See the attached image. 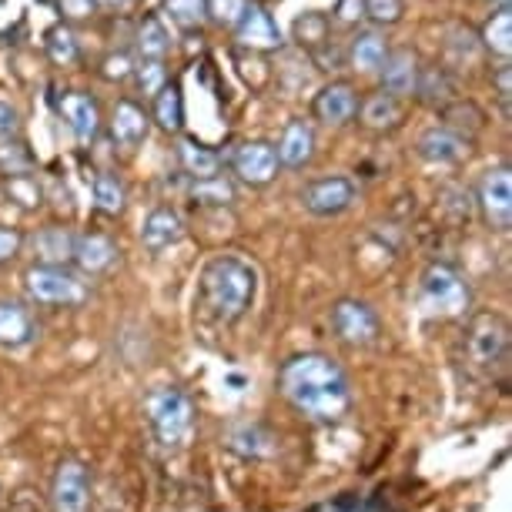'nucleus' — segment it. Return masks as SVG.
Returning <instances> with one entry per match:
<instances>
[{"label":"nucleus","instance_id":"nucleus-16","mask_svg":"<svg viewBox=\"0 0 512 512\" xmlns=\"http://www.w3.org/2000/svg\"><path fill=\"white\" fill-rule=\"evenodd\" d=\"M121 248L114 245V238L98 235V231H84V235H74V251L71 262L81 268L84 275H104L118 265Z\"/></svg>","mask_w":512,"mask_h":512},{"label":"nucleus","instance_id":"nucleus-33","mask_svg":"<svg viewBox=\"0 0 512 512\" xmlns=\"http://www.w3.org/2000/svg\"><path fill=\"white\" fill-rule=\"evenodd\" d=\"M94 208L111 218L128 208V188H124V181L114 175V171L94 175Z\"/></svg>","mask_w":512,"mask_h":512},{"label":"nucleus","instance_id":"nucleus-11","mask_svg":"<svg viewBox=\"0 0 512 512\" xmlns=\"http://www.w3.org/2000/svg\"><path fill=\"white\" fill-rule=\"evenodd\" d=\"M51 499L57 512H88L91 506V472L84 462L64 459L54 472Z\"/></svg>","mask_w":512,"mask_h":512},{"label":"nucleus","instance_id":"nucleus-46","mask_svg":"<svg viewBox=\"0 0 512 512\" xmlns=\"http://www.w3.org/2000/svg\"><path fill=\"white\" fill-rule=\"evenodd\" d=\"M21 245H24L21 231H14V228H4V225H0V265L14 262V258L21 255Z\"/></svg>","mask_w":512,"mask_h":512},{"label":"nucleus","instance_id":"nucleus-50","mask_svg":"<svg viewBox=\"0 0 512 512\" xmlns=\"http://www.w3.org/2000/svg\"><path fill=\"white\" fill-rule=\"evenodd\" d=\"M489 4H499L502 7V4H509V0H489Z\"/></svg>","mask_w":512,"mask_h":512},{"label":"nucleus","instance_id":"nucleus-13","mask_svg":"<svg viewBox=\"0 0 512 512\" xmlns=\"http://www.w3.org/2000/svg\"><path fill=\"white\" fill-rule=\"evenodd\" d=\"M235 41L248 51H282L285 37H282V27L275 24V17L268 14V7L262 4H248V11L241 14V21L235 27Z\"/></svg>","mask_w":512,"mask_h":512},{"label":"nucleus","instance_id":"nucleus-39","mask_svg":"<svg viewBox=\"0 0 512 512\" xmlns=\"http://www.w3.org/2000/svg\"><path fill=\"white\" fill-rule=\"evenodd\" d=\"M251 0H208V21H215L218 27H228L235 31L241 14L248 11Z\"/></svg>","mask_w":512,"mask_h":512},{"label":"nucleus","instance_id":"nucleus-6","mask_svg":"<svg viewBox=\"0 0 512 512\" xmlns=\"http://www.w3.org/2000/svg\"><path fill=\"white\" fill-rule=\"evenodd\" d=\"M472 198H476L479 215L492 231H509L512 228V171H509V164L489 168L486 175L479 178Z\"/></svg>","mask_w":512,"mask_h":512},{"label":"nucleus","instance_id":"nucleus-36","mask_svg":"<svg viewBox=\"0 0 512 512\" xmlns=\"http://www.w3.org/2000/svg\"><path fill=\"white\" fill-rule=\"evenodd\" d=\"M292 41L302 47V51H318L325 41H332V21L325 14H302L298 21L292 24Z\"/></svg>","mask_w":512,"mask_h":512},{"label":"nucleus","instance_id":"nucleus-41","mask_svg":"<svg viewBox=\"0 0 512 512\" xmlns=\"http://www.w3.org/2000/svg\"><path fill=\"white\" fill-rule=\"evenodd\" d=\"M134 67H138V61H134L131 51H114L101 61V77L111 84H124V81H131Z\"/></svg>","mask_w":512,"mask_h":512},{"label":"nucleus","instance_id":"nucleus-34","mask_svg":"<svg viewBox=\"0 0 512 512\" xmlns=\"http://www.w3.org/2000/svg\"><path fill=\"white\" fill-rule=\"evenodd\" d=\"M47 57L57 64V67H71L81 61V44H77V34H74V27L61 21V24H54L51 31H47Z\"/></svg>","mask_w":512,"mask_h":512},{"label":"nucleus","instance_id":"nucleus-2","mask_svg":"<svg viewBox=\"0 0 512 512\" xmlns=\"http://www.w3.org/2000/svg\"><path fill=\"white\" fill-rule=\"evenodd\" d=\"M258 298L255 265L238 255H215L201 268L198 278V305L218 325H235L248 315Z\"/></svg>","mask_w":512,"mask_h":512},{"label":"nucleus","instance_id":"nucleus-48","mask_svg":"<svg viewBox=\"0 0 512 512\" xmlns=\"http://www.w3.org/2000/svg\"><path fill=\"white\" fill-rule=\"evenodd\" d=\"M17 128H21V118H17V111L11 108V104L0 101V141L14 138Z\"/></svg>","mask_w":512,"mask_h":512},{"label":"nucleus","instance_id":"nucleus-44","mask_svg":"<svg viewBox=\"0 0 512 512\" xmlns=\"http://www.w3.org/2000/svg\"><path fill=\"white\" fill-rule=\"evenodd\" d=\"M328 21H335L338 27H359V21H365V7L362 0H338L335 11Z\"/></svg>","mask_w":512,"mask_h":512},{"label":"nucleus","instance_id":"nucleus-27","mask_svg":"<svg viewBox=\"0 0 512 512\" xmlns=\"http://www.w3.org/2000/svg\"><path fill=\"white\" fill-rule=\"evenodd\" d=\"M479 44L482 51H489L499 61H509L512 57V7L502 4L499 11H492L486 17V24L479 27Z\"/></svg>","mask_w":512,"mask_h":512},{"label":"nucleus","instance_id":"nucleus-8","mask_svg":"<svg viewBox=\"0 0 512 512\" xmlns=\"http://www.w3.org/2000/svg\"><path fill=\"white\" fill-rule=\"evenodd\" d=\"M509 355V328L499 315H479L469 328V362L492 372Z\"/></svg>","mask_w":512,"mask_h":512},{"label":"nucleus","instance_id":"nucleus-31","mask_svg":"<svg viewBox=\"0 0 512 512\" xmlns=\"http://www.w3.org/2000/svg\"><path fill=\"white\" fill-rule=\"evenodd\" d=\"M178 164L188 178H208V175H218L221 171V154L205 148V144L191 141V138H181L178 141Z\"/></svg>","mask_w":512,"mask_h":512},{"label":"nucleus","instance_id":"nucleus-12","mask_svg":"<svg viewBox=\"0 0 512 512\" xmlns=\"http://www.w3.org/2000/svg\"><path fill=\"white\" fill-rule=\"evenodd\" d=\"M359 101L362 98H359V91H355V84L332 81L315 94L312 114H315V121L328 124V128H345V124L355 121V114H359Z\"/></svg>","mask_w":512,"mask_h":512},{"label":"nucleus","instance_id":"nucleus-30","mask_svg":"<svg viewBox=\"0 0 512 512\" xmlns=\"http://www.w3.org/2000/svg\"><path fill=\"white\" fill-rule=\"evenodd\" d=\"M154 121L164 134H181L185 131V98H181L178 84H164V88L154 94Z\"/></svg>","mask_w":512,"mask_h":512},{"label":"nucleus","instance_id":"nucleus-17","mask_svg":"<svg viewBox=\"0 0 512 512\" xmlns=\"http://www.w3.org/2000/svg\"><path fill=\"white\" fill-rule=\"evenodd\" d=\"M57 108H61V118L67 121V128H71V134L81 144H91L101 134V108L91 94L67 91L64 98L57 101Z\"/></svg>","mask_w":512,"mask_h":512},{"label":"nucleus","instance_id":"nucleus-15","mask_svg":"<svg viewBox=\"0 0 512 512\" xmlns=\"http://www.w3.org/2000/svg\"><path fill=\"white\" fill-rule=\"evenodd\" d=\"M315 148H318V138H315L312 121L295 118V121L285 124L282 138H278V144H275V154H278V164H282V168L302 171V168L312 164Z\"/></svg>","mask_w":512,"mask_h":512},{"label":"nucleus","instance_id":"nucleus-42","mask_svg":"<svg viewBox=\"0 0 512 512\" xmlns=\"http://www.w3.org/2000/svg\"><path fill=\"white\" fill-rule=\"evenodd\" d=\"M0 171L4 175H24V171H31V154L21 144H11V138L0 141Z\"/></svg>","mask_w":512,"mask_h":512},{"label":"nucleus","instance_id":"nucleus-21","mask_svg":"<svg viewBox=\"0 0 512 512\" xmlns=\"http://www.w3.org/2000/svg\"><path fill=\"white\" fill-rule=\"evenodd\" d=\"M355 118H359L362 128L372 131V134L395 131L405 118V101L379 88V91H372L369 98L359 101V114H355Z\"/></svg>","mask_w":512,"mask_h":512},{"label":"nucleus","instance_id":"nucleus-7","mask_svg":"<svg viewBox=\"0 0 512 512\" xmlns=\"http://www.w3.org/2000/svg\"><path fill=\"white\" fill-rule=\"evenodd\" d=\"M332 332L338 335V342L345 345H355V349H365V345L379 342V332H382V322L375 315L372 305L359 302V298H338L332 305Z\"/></svg>","mask_w":512,"mask_h":512},{"label":"nucleus","instance_id":"nucleus-14","mask_svg":"<svg viewBox=\"0 0 512 512\" xmlns=\"http://www.w3.org/2000/svg\"><path fill=\"white\" fill-rule=\"evenodd\" d=\"M108 131H111V141L118 144V148H141L144 141H148L151 134V114L141 108L138 101L131 98H121L114 104L111 111V121H108Z\"/></svg>","mask_w":512,"mask_h":512},{"label":"nucleus","instance_id":"nucleus-22","mask_svg":"<svg viewBox=\"0 0 512 512\" xmlns=\"http://www.w3.org/2000/svg\"><path fill=\"white\" fill-rule=\"evenodd\" d=\"M415 98L429 108H446L449 101L459 98V77L449 64H422L419 81H415Z\"/></svg>","mask_w":512,"mask_h":512},{"label":"nucleus","instance_id":"nucleus-4","mask_svg":"<svg viewBox=\"0 0 512 512\" xmlns=\"http://www.w3.org/2000/svg\"><path fill=\"white\" fill-rule=\"evenodd\" d=\"M27 295L37 305H57V308H77L88 302V285L77 278L67 265H34L24 275Z\"/></svg>","mask_w":512,"mask_h":512},{"label":"nucleus","instance_id":"nucleus-37","mask_svg":"<svg viewBox=\"0 0 512 512\" xmlns=\"http://www.w3.org/2000/svg\"><path fill=\"white\" fill-rule=\"evenodd\" d=\"M362 7H365V21H372L379 31L402 24L405 17V0H362Z\"/></svg>","mask_w":512,"mask_h":512},{"label":"nucleus","instance_id":"nucleus-35","mask_svg":"<svg viewBox=\"0 0 512 512\" xmlns=\"http://www.w3.org/2000/svg\"><path fill=\"white\" fill-rule=\"evenodd\" d=\"M161 11L185 34L201 31L208 24V0H161Z\"/></svg>","mask_w":512,"mask_h":512},{"label":"nucleus","instance_id":"nucleus-40","mask_svg":"<svg viewBox=\"0 0 512 512\" xmlns=\"http://www.w3.org/2000/svg\"><path fill=\"white\" fill-rule=\"evenodd\" d=\"M439 201H442V208L452 211V218H456V221H469L472 211H476V198H472V191L469 188H459V185L442 188Z\"/></svg>","mask_w":512,"mask_h":512},{"label":"nucleus","instance_id":"nucleus-25","mask_svg":"<svg viewBox=\"0 0 512 512\" xmlns=\"http://www.w3.org/2000/svg\"><path fill=\"white\" fill-rule=\"evenodd\" d=\"M442 114V124H446L449 131H456L459 138H466L469 144L479 138L482 131H486V111L479 108L476 101H469V98H456V101H449L446 108H439Z\"/></svg>","mask_w":512,"mask_h":512},{"label":"nucleus","instance_id":"nucleus-18","mask_svg":"<svg viewBox=\"0 0 512 512\" xmlns=\"http://www.w3.org/2000/svg\"><path fill=\"white\" fill-rule=\"evenodd\" d=\"M472 144L466 138H459L456 131H449L446 124H432V128H425L419 134V141H415V151H419L422 161L429 164H459L462 158L469 154Z\"/></svg>","mask_w":512,"mask_h":512},{"label":"nucleus","instance_id":"nucleus-10","mask_svg":"<svg viewBox=\"0 0 512 512\" xmlns=\"http://www.w3.org/2000/svg\"><path fill=\"white\" fill-rule=\"evenodd\" d=\"M278 154L268 141H245L231 154V175L248 188H265L278 178Z\"/></svg>","mask_w":512,"mask_h":512},{"label":"nucleus","instance_id":"nucleus-43","mask_svg":"<svg viewBox=\"0 0 512 512\" xmlns=\"http://www.w3.org/2000/svg\"><path fill=\"white\" fill-rule=\"evenodd\" d=\"M312 61L322 67V71H342V67H349V61H345V47L335 41H325L318 51H312Z\"/></svg>","mask_w":512,"mask_h":512},{"label":"nucleus","instance_id":"nucleus-9","mask_svg":"<svg viewBox=\"0 0 512 512\" xmlns=\"http://www.w3.org/2000/svg\"><path fill=\"white\" fill-rule=\"evenodd\" d=\"M355 198H359V188H355V181L345 175L318 178L312 185L302 188V205L308 215H315V218L345 215V211L355 205Z\"/></svg>","mask_w":512,"mask_h":512},{"label":"nucleus","instance_id":"nucleus-49","mask_svg":"<svg viewBox=\"0 0 512 512\" xmlns=\"http://www.w3.org/2000/svg\"><path fill=\"white\" fill-rule=\"evenodd\" d=\"M138 0H98V7H118V11H124V7H134Z\"/></svg>","mask_w":512,"mask_h":512},{"label":"nucleus","instance_id":"nucleus-24","mask_svg":"<svg viewBox=\"0 0 512 512\" xmlns=\"http://www.w3.org/2000/svg\"><path fill=\"white\" fill-rule=\"evenodd\" d=\"M34 338H37V322L31 308L11 302V298H0V345L4 349H24Z\"/></svg>","mask_w":512,"mask_h":512},{"label":"nucleus","instance_id":"nucleus-45","mask_svg":"<svg viewBox=\"0 0 512 512\" xmlns=\"http://www.w3.org/2000/svg\"><path fill=\"white\" fill-rule=\"evenodd\" d=\"M57 7H61L64 21H91L101 11L98 0H57Z\"/></svg>","mask_w":512,"mask_h":512},{"label":"nucleus","instance_id":"nucleus-28","mask_svg":"<svg viewBox=\"0 0 512 512\" xmlns=\"http://www.w3.org/2000/svg\"><path fill=\"white\" fill-rule=\"evenodd\" d=\"M37 265H67L74 251V231L67 228H41L31 238Z\"/></svg>","mask_w":512,"mask_h":512},{"label":"nucleus","instance_id":"nucleus-5","mask_svg":"<svg viewBox=\"0 0 512 512\" xmlns=\"http://www.w3.org/2000/svg\"><path fill=\"white\" fill-rule=\"evenodd\" d=\"M472 292L452 265H429L422 275V305L429 308L432 315H446L456 318L469 308Z\"/></svg>","mask_w":512,"mask_h":512},{"label":"nucleus","instance_id":"nucleus-23","mask_svg":"<svg viewBox=\"0 0 512 512\" xmlns=\"http://www.w3.org/2000/svg\"><path fill=\"white\" fill-rule=\"evenodd\" d=\"M389 37L379 27H372V31H359L352 37L349 44H345V61H349L352 71L359 74H379L382 61L389 57Z\"/></svg>","mask_w":512,"mask_h":512},{"label":"nucleus","instance_id":"nucleus-3","mask_svg":"<svg viewBox=\"0 0 512 512\" xmlns=\"http://www.w3.org/2000/svg\"><path fill=\"white\" fill-rule=\"evenodd\" d=\"M144 412H148V425L161 449L175 452L188 446L195 432V402L188 399V392H181L178 385L154 389L144 402Z\"/></svg>","mask_w":512,"mask_h":512},{"label":"nucleus","instance_id":"nucleus-1","mask_svg":"<svg viewBox=\"0 0 512 512\" xmlns=\"http://www.w3.org/2000/svg\"><path fill=\"white\" fill-rule=\"evenodd\" d=\"M278 389L295 412L315 422H338L352 409L349 375L325 352H302L288 359L278 372Z\"/></svg>","mask_w":512,"mask_h":512},{"label":"nucleus","instance_id":"nucleus-38","mask_svg":"<svg viewBox=\"0 0 512 512\" xmlns=\"http://www.w3.org/2000/svg\"><path fill=\"white\" fill-rule=\"evenodd\" d=\"M131 81L138 84V94H144V98H154L164 84H168V71H164V61H141L138 67H134Z\"/></svg>","mask_w":512,"mask_h":512},{"label":"nucleus","instance_id":"nucleus-20","mask_svg":"<svg viewBox=\"0 0 512 512\" xmlns=\"http://www.w3.org/2000/svg\"><path fill=\"white\" fill-rule=\"evenodd\" d=\"M181 238H185V218L168 205L148 211V218L141 221V245L154 251V255L175 248Z\"/></svg>","mask_w":512,"mask_h":512},{"label":"nucleus","instance_id":"nucleus-29","mask_svg":"<svg viewBox=\"0 0 512 512\" xmlns=\"http://www.w3.org/2000/svg\"><path fill=\"white\" fill-rule=\"evenodd\" d=\"M134 51L141 61H164L171 51V34L161 24V17H141L134 31Z\"/></svg>","mask_w":512,"mask_h":512},{"label":"nucleus","instance_id":"nucleus-32","mask_svg":"<svg viewBox=\"0 0 512 512\" xmlns=\"http://www.w3.org/2000/svg\"><path fill=\"white\" fill-rule=\"evenodd\" d=\"M442 51H446V61L452 67H466L479 57L482 44H479V31H472L466 24H452L446 31V44H442Z\"/></svg>","mask_w":512,"mask_h":512},{"label":"nucleus","instance_id":"nucleus-26","mask_svg":"<svg viewBox=\"0 0 512 512\" xmlns=\"http://www.w3.org/2000/svg\"><path fill=\"white\" fill-rule=\"evenodd\" d=\"M188 198L201 208H228L238 201L235 178L228 175H208V178H191L188 181Z\"/></svg>","mask_w":512,"mask_h":512},{"label":"nucleus","instance_id":"nucleus-19","mask_svg":"<svg viewBox=\"0 0 512 512\" xmlns=\"http://www.w3.org/2000/svg\"><path fill=\"white\" fill-rule=\"evenodd\" d=\"M419 54L412 47H399V51H389V57L382 61L379 67V81H382V91L395 94V98H412L415 94V81H419Z\"/></svg>","mask_w":512,"mask_h":512},{"label":"nucleus","instance_id":"nucleus-47","mask_svg":"<svg viewBox=\"0 0 512 512\" xmlns=\"http://www.w3.org/2000/svg\"><path fill=\"white\" fill-rule=\"evenodd\" d=\"M492 88H496L502 108H506V114H509V98H512V67H509V61H502L496 67V74H492Z\"/></svg>","mask_w":512,"mask_h":512}]
</instances>
